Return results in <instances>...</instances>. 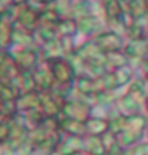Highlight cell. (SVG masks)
I'll use <instances>...</instances> for the list:
<instances>
[{"label": "cell", "instance_id": "obj_2", "mask_svg": "<svg viewBox=\"0 0 148 155\" xmlns=\"http://www.w3.org/2000/svg\"><path fill=\"white\" fill-rule=\"evenodd\" d=\"M147 105H148V104H147ZM147 108H148V106H147Z\"/></svg>", "mask_w": 148, "mask_h": 155}, {"label": "cell", "instance_id": "obj_1", "mask_svg": "<svg viewBox=\"0 0 148 155\" xmlns=\"http://www.w3.org/2000/svg\"><path fill=\"white\" fill-rule=\"evenodd\" d=\"M124 155H148V142L147 144L137 145L135 148H132L131 151L124 152Z\"/></svg>", "mask_w": 148, "mask_h": 155}]
</instances>
